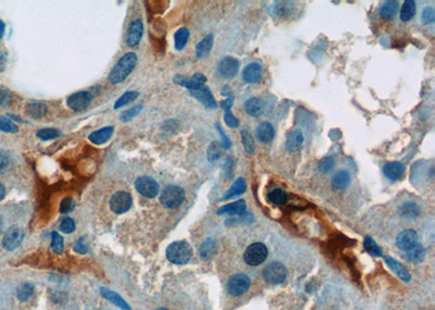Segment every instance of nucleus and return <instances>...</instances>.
<instances>
[{"mask_svg":"<svg viewBox=\"0 0 435 310\" xmlns=\"http://www.w3.org/2000/svg\"><path fill=\"white\" fill-rule=\"evenodd\" d=\"M137 63V56L135 53H127L115 63V66L108 75V81L115 85L123 82L134 70Z\"/></svg>","mask_w":435,"mask_h":310,"instance_id":"nucleus-1","label":"nucleus"},{"mask_svg":"<svg viewBox=\"0 0 435 310\" xmlns=\"http://www.w3.org/2000/svg\"><path fill=\"white\" fill-rule=\"evenodd\" d=\"M165 255L168 260L174 264H185L191 260L193 249L187 242L178 241L169 245Z\"/></svg>","mask_w":435,"mask_h":310,"instance_id":"nucleus-2","label":"nucleus"},{"mask_svg":"<svg viewBox=\"0 0 435 310\" xmlns=\"http://www.w3.org/2000/svg\"><path fill=\"white\" fill-rule=\"evenodd\" d=\"M185 192L178 185L165 186L160 194V203L164 208L176 209L183 204Z\"/></svg>","mask_w":435,"mask_h":310,"instance_id":"nucleus-3","label":"nucleus"},{"mask_svg":"<svg viewBox=\"0 0 435 310\" xmlns=\"http://www.w3.org/2000/svg\"><path fill=\"white\" fill-rule=\"evenodd\" d=\"M268 257V248L263 243H253L247 247L244 254V260L249 265H259Z\"/></svg>","mask_w":435,"mask_h":310,"instance_id":"nucleus-4","label":"nucleus"},{"mask_svg":"<svg viewBox=\"0 0 435 310\" xmlns=\"http://www.w3.org/2000/svg\"><path fill=\"white\" fill-rule=\"evenodd\" d=\"M287 277V270L285 265L281 262H272L268 264L264 270V278L267 283L269 284H281L285 281Z\"/></svg>","mask_w":435,"mask_h":310,"instance_id":"nucleus-5","label":"nucleus"},{"mask_svg":"<svg viewBox=\"0 0 435 310\" xmlns=\"http://www.w3.org/2000/svg\"><path fill=\"white\" fill-rule=\"evenodd\" d=\"M249 287L250 279L243 273L231 277L227 283V291L232 296H241L249 290Z\"/></svg>","mask_w":435,"mask_h":310,"instance_id":"nucleus-6","label":"nucleus"},{"mask_svg":"<svg viewBox=\"0 0 435 310\" xmlns=\"http://www.w3.org/2000/svg\"><path fill=\"white\" fill-rule=\"evenodd\" d=\"M24 240V230L19 226H13L6 231L3 237V247L12 251L17 249Z\"/></svg>","mask_w":435,"mask_h":310,"instance_id":"nucleus-7","label":"nucleus"},{"mask_svg":"<svg viewBox=\"0 0 435 310\" xmlns=\"http://www.w3.org/2000/svg\"><path fill=\"white\" fill-rule=\"evenodd\" d=\"M110 209L115 214H122L127 212L133 205V199L127 192H117L110 198Z\"/></svg>","mask_w":435,"mask_h":310,"instance_id":"nucleus-8","label":"nucleus"},{"mask_svg":"<svg viewBox=\"0 0 435 310\" xmlns=\"http://www.w3.org/2000/svg\"><path fill=\"white\" fill-rule=\"evenodd\" d=\"M135 189L141 195L147 198H155L159 193V185L150 176H140L135 181Z\"/></svg>","mask_w":435,"mask_h":310,"instance_id":"nucleus-9","label":"nucleus"},{"mask_svg":"<svg viewBox=\"0 0 435 310\" xmlns=\"http://www.w3.org/2000/svg\"><path fill=\"white\" fill-rule=\"evenodd\" d=\"M93 97L94 96L90 92H77L69 96L67 99V105L72 110L81 111L90 106Z\"/></svg>","mask_w":435,"mask_h":310,"instance_id":"nucleus-10","label":"nucleus"},{"mask_svg":"<svg viewBox=\"0 0 435 310\" xmlns=\"http://www.w3.org/2000/svg\"><path fill=\"white\" fill-rule=\"evenodd\" d=\"M173 82L178 85L183 86V87L188 88L190 91H196L204 87L205 83L207 82V77L201 73H196L190 78L183 75H176V77L173 78Z\"/></svg>","mask_w":435,"mask_h":310,"instance_id":"nucleus-11","label":"nucleus"},{"mask_svg":"<svg viewBox=\"0 0 435 310\" xmlns=\"http://www.w3.org/2000/svg\"><path fill=\"white\" fill-rule=\"evenodd\" d=\"M417 244H418V234L415 230H411V229L403 231V232L398 234L396 239L397 247L405 251L411 249L413 246H416Z\"/></svg>","mask_w":435,"mask_h":310,"instance_id":"nucleus-12","label":"nucleus"},{"mask_svg":"<svg viewBox=\"0 0 435 310\" xmlns=\"http://www.w3.org/2000/svg\"><path fill=\"white\" fill-rule=\"evenodd\" d=\"M239 70V61L233 57H226L219 63V73L224 78H233Z\"/></svg>","mask_w":435,"mask_h":310,"instance_id":"nucleus-13","label":"nucleus"},{"mask_svg":"<svg viewBox=\"0 0 435 310\" xmlns=\"http://www.w3.org/2000/svg\"><path fill=\"white\" fill-rule=\"evenodd\" d=\"M144 31V25L142 20H135L129 24L127 35H126V45L129 47H135L140 44Z\"/></svg>","mask_w":435,"mask_h":310,"instance_id":"nucleus-14","label":"nucleus"},{"mask_svg":"<svg viewBox=\"0 0 435 310\" xmlns=\"http://www.w3.org/2000/svg\"><path fill=\"white\" fill-rule=\"evenodd\" d=\"M191 95L200 102L202 105H204L208 109H216L218 108V104L215 102V99L212 95L211 91H210L206 86L204 87H201L199 90L196 91H191Z\"/></svg>","mask_w":435,"mask_h":310,"instance_id":"nucleus-15","label":"nucleus"},{"mask_svg":"<svg viewBox=\"0 0 435 310\" xmlns=\"http://www.w3.org/2000/svg\"><path fill=\"white\" fill-rule=\"evenodd\" d=\"M383 173L390 181H400L405 174V165L400 161L387 162L383 167Z\"/></svg>","mask_w":435,"mask_h":310,"instance_id":"nucleus-16","label":"nucleus"},{"mask_svg":"<svg viewBox=\"0 0 435 310\" xmlns=\"http://www.w3.org/2000/svg\"><path fill=\"white\" fill-rule=\"evenodd\" d=\"M261 75H263V68L257 62H252L246 66L242 73L243 80L248 84L258 83L261 80Z\"/></svg>","mask_w":435,"mask_h":310,"instance_id":"nucleus-17","label":"nucleus"},{"mask_svg":"<svg viewBox=\"0 0 435 310\" xmlns=\"http://www.w3.org/2000/svg\"><path fill=\"white\" fill-rule=\"evenodd\" d=\"M302 143H303L302 132L300 129L296 128L287 134L285 147L289 153H296V151H298L301 148Z\"/></svg>","mask_w":435,"mask_h":310,"instance_id":"nucleus-18","label":"nucleus"},{"mask_svg":"<svg viewBox=\"0 0 435 310\" xmlns=\"http://www.w3.org/2000/svg\"><path fill=\"white\" fill-rule=\"evenodd\" d=\"M246 211V201L239 199L234 203L229 204L219 208L216 210L218 214H231V215H242Z\"/></svg>","mask_w":435,"mask_h":310,"instance_id":"nucleus-19","label":"nucleus"},{"mask_svg":"<svg viewBox=\"0 0 435 310\" xmlns=\"http://www.w3.org/2000/svg\"><path fill=\"white\" fill-rule=\"evenodd\" d=\"M113 131V126H106L104 128H100L95 132H93L89 139L93 144H95V145H103V144L107 143L111 139Z\"/></svg>","mask_w":435,"mask_h":310,"instance_id":"nucleus-20","label":"nucleus"},{"mask_svg":"<svg viewBox=\"0 0 435 310\" xmlns=\"http://www.w3.org/2000/svg\"><path fill=\"white\" fill-rule=\"evenodd\" d=\"M100 294L103 295V296L106 299H108L109 301L112 302L113 305L119 307L120 309H122V310H132V308H130L128 306L127 302L124 299H123L119 294H117L115 292L108 290V288H106V287H101L100 288Z\"/></svg>","mask_w":435,"mask_h":310,"instance_id":"nucleus-21","label":"nucleus"},{"mask_svg":"<svg viewBox=\"0 0 435 310\" xmlns=\"http://www.w3.org/2000/svg\"><path fill=\"white\" fill-rule=\"evenodd\" d=\"M275 135L274 127L269 122H264L256 129V136L261 143H270Z\"/></svg>","mask_w":435,"mask_h":310,"instance_id":"nucleus-22","label":"nucleus"},{"mask_svg":"<svg viewBox=\"0 0 435 310\" xmlns=\"http://www.w3.org/2000/svg\"><path fill=\"white\" fill-rule=\"evenodd\" d=\"M384 260H385V262L387 263V265L389 267L390 270H393L396 273V276L398 278H401L403 281H405V282H409V281H410L409 272L407 271V269H406L401 262H398L397 260H395L394 258L388 257V256L384 257Z\"/></svg>","mask_w":435,"mask_h":310,"instance_id":"nucleus-23","label":"nucleus"},{"mask_svg":"<svg viewBox=\"0 0 435 310\" xmlns=\"http://www.w3.org/2000/svg\"><path fill=\"white\" fill-rule=\"evenodd\" d=\"M351 183V174L346 170L336 172L332 179V187L335 191H344Z\"/></svg>","mask_w":435,"mask_h":310,"instance_id":"nucleus-24","label":"nucleus"},{"mask_svg":"<svg viewBox=\"0 0 435 310\" xmlns=\"http://www.w3.org/2000/svg\"><path fill=\"white\" fill-rule=\"evenodd\" d=\"M425 254V248L420 244H417L416 246H413L411 249L406 251L404 254V258L411 263H419L424 260Z\"/></svg>","mask_w":435,"mask_h":310,"instance_id":"nucleus-25","label":"nucleus"},{"mask_svg":"<svg viewBox=\"0 0 435 310\" xmlns=\"http://www.w3.org/2000/svg\"><path fill=\"white\" fill-rule=\"evenodd\" d=\"M212 46H213V35L209 34L204 39L198 42L197 46H196V57H197L198 59H204V58H206L210 54V52H211Z\"/></svg>","mask_w":435,"mask_h":310,"instance_id":"nucleus-26","label":"nucleus"},{"mask_svg":"<svg viewBox=\"0 0 435 310\" xmlns=\"http://www.w3.org/2000/svg\"><path fill=\"white\" fill-rule=\"evenodd\" d=\"M245 111L249 114L250 117H259L264 111V104L259 98H249L244 105Z\"/></svg>","mask_w":435,"mask_h":310,"instance_id":"nucleus-27","label":"nucleus"},{"mask_svg":"<svg viewBox=\"0 0 435 310\" xmlns=\"http://www.w3.org/2000/svg\"><path fill=\"white\" fill-rule=\"evenodd\" d=\"M398 11V3L394 0H388V2L383 3L379 9V14L385 20L394 19Z\"/></svg>","mask_w":435,"mask_h":310,"instance_id":"nucleus-28","label":"nucleus"},{"mask_svg":"<svg viewBox=\"0 0 435 310\" xmlns=\"http://www.w3.org/2000/svg\"><path fill=\"white\" fill-rule=\"evenodd\" d=\"M246 187H247V185H246L245 180L243 178H238L237 180H235V182L232 184V186L230 187V190L226 194H224L223 199H229L232 197H236V196L242 195V194H244L246 192Z\"/></svg>","mask_w":435,"mask_h":310,"instance_id":"nucleus-29","label":"nucleus"},{"mask_svg":"<svg viewBox=\"0 0 435 310\" xmlns=\"http://www.w3.org/2000/svg\"><path fill=\"white\" fill-rule=\"evenodd\" d=\"M26 112L34 119H41L48 112V107L42 103H30L26 106Z\"/></svg>","mask_w":435,"mask_h":310,"instance_id":"nucleus-30","label":"nucleus"},{"mask_svg":"<svg viewBox=\"0 0 435 310\" xmlns=\"http://www.w3.org/2000/svg\"><path fill=\"white\" fill-rule=\"evenodd\" d=\"M416 3L413 2V0H407V2H405L402 9H401V13H400V18L403 21V22H408L413 17H415L416 14Z\"/></svg>","mask_w":435,"mask_h":310,"instance_id":"nucleus-31","label":"nucleus"},{"mask_svg":"<svg viewBox=\"0 0 435 310\" xmlns=\"http://www.w3.org/2000/svg\"><path fill=\"white\" fill-rule=\"evenodd\" d=\"M268 198H269V201L273 205L282 206L286 203L287 194L282 189H273L272 191L269 192V194H268Z\"/></svg>","mask_w":435,"mask_h":310,"instance_id":"nucleus-32","label":"nucleus"},{"mask_svg":"<svg viewBox=\"0 0 435 310\" xmlns=\"http://www.w3.org/2000/svg\"><path fill=\"white\" fill-rule=\"evenodd\" d=\"M188 37H190V31L186 27H182L177 31L174 34V45H176L177 50H182L186 44Z\"/></svg>","mask_w":435,"mask_h":310,"instance_id":"nucleus-33","label":"nucleus"},{"mask_svg":"<svg viewBox=\"0 0 435 310\" xmlns=\"http://www.w3.org/2000/svg\"><path fill=\"white\" fill-rule=\"evenodd\" d=\"M402 217L405 218H416L420 214V208L415 203H406L398 209Z\"/></svg>","mask_w":435,"mask_h":310,"instance_id":"nucleus-34","label":"nucleus"},{"mask_svg":"<svg viewBox=\"0 0 435 310\" xmlns=\"http://www.w3.org/2000/svg\"><path fill=\"white\" fill-rule=\"evenodd\" d=\"M223 146L220 142H212L207 149V158L210 162H214L222 156Z\"/></svg>","mask_w":435,"mask_h":310,"instance_id":"nucleus-35","label":"nucleus"},{"mask_svg":"<svg viewBox=\"0 0 435 310\" xmlns=\"http://www.w3.org/2000/svg\"><path fill=\"white\" fill-rule=\"evenodd\" d=\"M34 293V285L31 283H23L17 288V297L20 301H26L32 297Z\"/></svg>","mask_w":435,"mask_h":310,"instance_id":"nucleus-36","label":"nucleus"},{"mask_svg":"<svg viewBox=\"0 0 435 310\" xmlns=\"http://www.w3.org/2000/svg\"><path fill=\"white\" fill-rule=\"evenodd\" d=\"M199 254L202 259H209L215 254V243L212 239H208L201 244L199 248Z\"/></svg>","mask_w":435,"mask_h":310,"instance_id":"nucleus-37","label":"nucleus"},{"mask_svg":"<svg viewBox=\"0 0 435 310\" xmlns=\"http://www.w3.org/2000/svg\"><path fill=\"white\" fill-rule=\"evenodd\" d=\"M140 96V93L136 91H129L123 94V95L115 102L114 104V109H119V108H122L123 106H125L129 103L134 102V100Z\"/></svg>","mask_w":435,"mask_h":310,"instance_id":"nucleus-38","label":"nucleus"},{"mask_svg":"<svg viewBox=\"0 0 435 310\" xmlns=\"http://www.w3.org/2000/svg\"><path fill=\"white\" fill-rule=\"evenodd\" d=\"M241 134H242V143L246 153H248L249 155L253 154L256 146H255V141H253L251 134L247 131V129H243Z\"/></svg>","mask_w":435,"mask_h":310,"instance_id":"nucleus-39","label":"nucleus"},{"mask_svg":"<svg viewBox=\"0 0 435 310\" xmlns=\"http://www.w3.org/2000/svg\"><path fill=\"white\" fill-rule=\"evenodd\" d=\"M60 131H58L57 128H52V127H46V128H41L37 132V138L40 139L41 141H50L57 139L60 136Z\"/></svg>","mask_w":435,"mask_h":310,"instance_id":"nucleus-40","label":"nucleus"},{"mask_svg":"<svg viewBox=\"0 0 435 310\" xmlns=\"http://www.w3.org/2000/svg\"><path fill=\"white\" fill-rule=\"evenodd\" d=\"M52 249L54 253L61 255L63 253L64 249V245H63V239L61 237V235L54 231L52 233Z\"/></svg>","mask_w":435,"mask_h":310,"instance_id":"nucleus-41","label":"nucleus"},{"mask_svg":"<svg viewBox=\"0 0 435 310\" xmlns=\"http://www.w3.org/2000/svg\"><path fill=\"white\" fill-rule=\"evenodd\" d=\"M364 246L369 254H371L373 256H382L383 255L381 248L378 246V245H376V243L370 236L365 237Z\"/></svg>","mask_w":435,"mask_h":310,"instance_id":"nucleus-42","label":"nucleus"},{"mask_svg":"<svg viewBox=\"0 0 435 310\" xmlns=\"http://www.w3.org/2000/svg\"><path fill=\"white\" fill-rule=\"evenodd\" d=\"M0 131L6 133H18L19 128L10 119L0 115Z\"/></svg>","mask_w":435,"mask_h":310,"instance_id":"nucleus-43","label":"nucleus"},{"mask_svg":"<svg viewBox=\"0 0 435 310\" xmlns=\"http://www.w3.org/2000/svg\"><path fill=\"white\" fill-rule=\"evenodd\" d=\"M334 167H335V160L333 157H324L318 164L319 171H321L323 173H328L332 171L334 169Z\"/></svg>","mask_w":435,"mask_h":310,"instance_id":"nucleus-44","label":"nucleus"},{"mask_svg":"<svg viewBox=\"0 0 435 310\" xmlns=\"http://www.w3.org/2000/svg\"><path fill=\"white\" fill-rule=\"evenodd\" d=\"M142 109H143V106L142 105H137V106H135L133 108H130V109H128V110L123 112L121 114L120 119H121L122 122L130 121V120H132L134 117H136V115L142 111Z\"/></svg>","mask_w":435,"mask_h":310,"instance_id":"nucleus-45","label":"nucleus"},{"mask_svg":"<svg viewBox=\"0 0 435 310\" xmlns=\"http://www.w3.org/2000/svg\"><path fill=\"white\" fill-rule=\"evenodd\" d=\"M75 230V222L72 218H64L60 223V231L64 234H71Z\"/></svg>","mask_w":435,"mask_h":310,"instance_id":"nucleus-46","label":"nucleus"},{"mask_svg":"<svg viewBox=\"0 0 435 310\" xmlns=\"http://www.w3.org/2000/svg\"><path fill=\"white\" fill-rule=\"evenodd\" d=\"M421 21L423 24H432L435 21V10L432 7H425L421 14Z\"/></svg>","mask_w":435,"mask_h":310,"instance_id":"nucleus-47","label":"nucleus"},{"mask_svg":"<svg viewBox=\"0 0 435 310\" xmlns=\"http://www.w3.org/2000/svg\"><path fill=\"white\" fill-rule=\"evenodd\" d=\"M11 167V158L6 151L0 150V173H5Z\"/></svg>","mask_w":435,"mask_h":310,"instance_id":"nucleus-48","label":"nucleus"},{"mask_svg":"<svg viewBox=\"0 0 435 310\" xmlns=\"http://www.w3.org/2000/svg\"><path fill=\"white\" fill-rule=\"evenodd\" d=\"M75 208V200L71 197L64 198L60 204V212L61 213H69Z\"/></svg>","mask_w":435,"mask_h":310,"instance_id":"nucleus-49","label":"nucleus"},{"mask_svg":"<svg viewBox=\"0 0 435 310\" xmlns=\"http://www.w3.org/2000/svg\"><path fill=\"white\" fill-rule=\"evenodd\" d=\"M286 5H287V3H283V2L277 3V6L272 7L271 13L273 14V16H280V17L285 16V14H287L288 8H289V6H286Z\"/></svg>","mask_w":435,"mask_h":310,"instance_id":"nucleus-50","label":"nucleus"},{"mask_svg":"<svg viewBox=\"0 0 435 310\" xmlns=\"http://www.w3.org/2000/svg\"><path fill=\"white\" fill-rule=\"evenodd\" d=\"M11 99H12L11 93L8 90L4 87L0 88V106L6 107L10 105Z\"/></svg>","mask_w":435,"mask_h":310,"instance_id":"nucleus-51","label":"nucleus"},{"mask_svg":"<svg viewBox=\"0 0 435 310\" xmlns=\"http://www.w3.org/2000/svg\"><path fill=\"white\" fill-rule=\"evenodd\" d=\"M224 121H226L227 125L231 128H235L239 125V122H238L237 118L235 117V115H233V113L231 112V110L226 112V115H224Z\"/></svg>","mask_w":435,"mask_h":310,"instance_id":"nucleus-52","label":"nucleus"},{"mask_svg":"<svg viewBox=\"0 0 435 310\" xmlns=\"http://www.w3.org/2000/svg\"><path fill=\"white\" fill-rule=\"evenodd\" d=\"M215 126H216V131L220 133V135H221V139H222V142H221V144H222V146H223V148H226V149H230L231 148V145H232V143H231V141H230V139L228 138V135L223 132V129H222V127H221V125L220 124H215Z\"/></svg>","mask_w":435,"mask_h":310,"instance_id":"nucleus-53","label":"nucleus"},{"mask_svg":"<svg viewBox=\"0 0 435 310\" xmlns=\"http://www.w3.org/2000/svg\"><path fill=\"white\" fill-rule=\"evenodd\" d=\"M73 249H74V251H76V253L84 255V254L87 253V251H89V246H87V245L84 243L83 239H79L74 244Z\"/></svg>","mask_w":435,"mask_h":310,"instance_id":"nucleus-54","label":"nucleus"},{"mask_svg":"<svg viewBox=\"0 0 435 310\" xmlns=\"http://www.w3.org/2000/svg\"><path fill=\"white\" fill-rule=\"evenodd\" d=\"M233 103H234V97L231 96V97L227 98L226 100H223V102L221 103V108L223 110H226V112L230 111L231 107L233 106Z\"/></svg>","mask_w":435,"mask_h":310,"instance_id":"nucleus-55","label":"nucleus"},{"mask_svg":"<svg viewBox=\"0 0 435 310\" xmlns=\"http://www.w3.org/2000/svg\"><path fill=\"white\" fill-rule=\"evenodd\" d=\"M5 67H6V58H5L4 54L0 52V72L4 71Z\"/></svg>","mask_w":435,"mask_h":310,"instance_id":"nucleus-56","label":"nucleus"},{"mask_svg":"<svg viewBox=\"0 0 435 310\" xmlns=\"http://www.w3.org/2000/svg\"><path fill=\"white\" fill-rule=\"evenodd\" d=\"M222 95L223 96H230L231 97V95H232V91H231V88L229 87V86H224V87L222 88Z\"/></svg>","mask_w":435,"mask_h":310,"instance_id":"nucleus-57","label":"nucleus"},{"mask_svg":"<svg viewBox=\"0 0 435 310\" xmlns=\"http://www.w3.org/2000/svg\"><path fill=\"white\" fill-rule=\"evenodd\" d=\"M5 196H6V189H5L4 184L0 182V201L5 198Z\"/></svg>","mask_w":435,"mask_h":310,"instance_id":"nucleus-58","label":"nucleus"},{"mask_svg":"<svg viewBox=\"0 0 435 310\" xmlns=\"http://www.w3.org/2000/svg\"><path fill=\"white\" fill-rule=\"evenodd\" d=\"M5 30H6V25H5V23L3 22V21H0V38L4 37Z\"/></svg>","mask_w":435,"mask_h":310,"instance_id":"nucleus-59","label":"nucleus"},{"mask_svg":"<svg viewBox=\"0 0 435 310\" xmlns=\"http://www.w3.org/2000/svg\"><path fill=\"white\" fill-rule=\"evenodd\" d=\"M156 310H168V309H166V308H158Z\"/></svg>","mask_w":435,"mask_h":310,"instance_id":"nucleus-60","label":"nucleus"}]
</instances>
